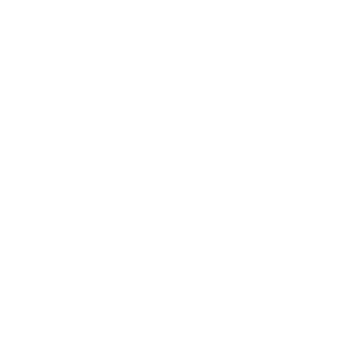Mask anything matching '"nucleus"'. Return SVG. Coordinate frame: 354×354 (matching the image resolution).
I'll return each mask as SVG.
<instances>
[]
</instances>
